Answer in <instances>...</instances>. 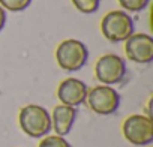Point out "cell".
Returning a JSON list of instances; mask_svg holds the SVG:
<instances>
[{
  "label": "cell",
  "mask_w": 153,
  "mask_h": 147,
  "mask_svg": "<svg viewBox=\"0 0 153 147\" xmlns=\"http://www.w3.org/2000/svg\"><path fill=\"white\" fill-rule=\"evenodd\" d=\"M21 131L30 138H44L53 129L50 113L41 105H26L21 108L18 116Z\"/></svg>",
  "instance_id": "obj_1"
},
{
  "label": "cell",
  "mask_w": 153,
  "mask_h": 147,
  "mask_svg": "<svg viewBox=\"0 0 153 147\" xmlns=\"http://www.w3.org/2000/svg\"><path fill=\"white\" fill-rule=\"evenodd\" d=\"M89 59V51L86 45L78 39H66L57 45L56 60L57 65L68 72L80 71Z\"/></svg>",
  "instance_id": "obj_2"
},
{
  "label": "cell",
  "mask_w": 153,
  "mask_h": 147,
  "mask_svg": "<svg viewBox=\"0 0 153 147\" xmlns=\"http://www.w3.org/2000/svg\"><path fill=\"white\" fill-rule=\"evenodd\" d=\"M101 32L110 42H125L134 33V21L126 11H111L102 18Z\"/></svg>",
  "instance_id": "obj_3"
},
{
  "label": "cell",
  "mask_w": 153,
  "mask_h": 147,
  "mask_svg": "<svg viewBox=\"0 0 153 147\" xmlns=\"http://www.w3.org/2000/svg\"><path fill=\"white\" fill-rule=\"evenodd\" d=\"M122 132L131 144L138 147L149 146L153 141V122L150 116L132 114L123 122Z\"/></svg>",
  "instance_id": "obj_4"
},
{
  "label": "cell",
  "mask_w": 153,
  "mask_h": 147,
  "mask_svg": "<svg viewBox=\"0 0 153 147\" xmlns=\"http://www.w3.org/2000/svg\"><path fill=\"white\" fill-rule=\"evenodd\" d=\"M90 110L99 116L114 114L120 107V95L111 86H96L87 92L86 98Z\"/></svg>",
  "instance_id": "obj_5"
},
{
  "label": "cell",
  "mask_w": 153,
  "mask_h": 147,
  "mask_svg": "<svg viewBox=\"0 0 153 147\" xmlns=\"http://www.w3.org/2000/svg\"><path fill=\"white\" fill-rule=\"evenodd\" d=\"M95 75L105 86L117 84L126 75V63L117 54H105L95 65Z\"/></svg>",
  "instance_id": "obj_6"
},
{
  "label": "cell",
  "mask_w": 153,
  "mask_h": 147,
  "mask_svg": "<svg viewBox=\"0 0 153 147\" xmlns=\"http://www.w3.org/2000/svg\"><path fill=\"white\" fill-rule=\"evenodd\" d=\"M125 53L129 60L147 65L153 62V38L146 33H132L125 41Z\"/></svg>",
  "instance_id": "obj_7"
},
{
  "label": "cell",
  "mask_w": 153,
  "mask_h": 147,
  "mask_svg": "<svg viewBox=\"0 0 153 147\" xmlns=\"http://www.w3.org/2000/svg\"><path fill=\"white\" fill-rule=\"evenodd\" d=\"M87 86L78 78H66L59 84L57 98L63 105L69 107H78L86 102L87 98Z\"/></svg>",
  "instance_id": "obj_8"
},
{
  "label": "cell",
  "mask_w": 153,
  "mask_h": 147,
  "mask_svg": "<svg viewBox=\"0 0 153 147\" xmlns=\"http://www.w3.org/2000/svg\"><path fill=\"white\" fill-rule=\"evenodd\" d=\"M76 119V108L69 105H57L51 114V126L56 131V135L65 137L71 132Z\"/></svg>",
  "instance_id": "obj_9"
},
{
  "label": "cell",
  "mask_w": 153,
  "mask_h": 147,
  "mask_svg": "<svg viewBox=\"0 0 153 147\" xmlns=\"http://www.w3.org/2000/svg\"><path fill=\"white\" fill-rule=\"evenodd\" d=\"M76 11L83 14H93L98 11L101 0H71Z\"/></svg>",
  "instance_id": "obj_10"
},
{
  "label": "cell",
  "mask_w": 153,
  "mask_h": 147,
  "mask_svg": "<svg viewBox=\"0 0 153 147\" xmlns=\"http://www.w3.org/2000/svg\"><path fill=\"white\" fill-rule=\"evenodd\" d=\"M32 3V0H0V6L5 11L11 12H21L27 9Z\"/></svg>",
  "instance_id": "obj_11"
},
{
  "label": "cell",
  "mask_w": 153,
  "mask_h": 147,
  "mask_svg": "<svg viewBox=\"0 0 153 147\" xmlns=\"http://www.w3.org/2000/svg\"><path fill=\"white\" fill-rule=\"evenodd\" d=\"M117 2L122 6V9L128 12H140L147 8L150 0H117Z\"/></svg>",
  "instance_id": "obj_12"
},
{
  "label": "cell",
  "mask_w": 153,
  "mask_h": 147,
  "mask_svg": "<svg viewBox=\"0 0 153 147\" xmlns=\"http://www.w3.org/2000/svg\"><path fill=\"white\" fill-rule=\"evenodd\" d=\"M38 147H71V144L66 141L65 137L60 135H47L44 137V140L39 143Z\"/></svg>",
  "instance_id": "obj_13"
},
{
  "label": "cell",
  "mask_w": 153,
  "mask_h": 147,
  "mask_svg": "<svg viewBox=\"0 0 153 147\" xmlns=\"http://www.w3.org/2000/svg\"><path fill=\"white\" fill-rule=\"evenodd\" d=\"M5 24H6V11L0 6V32L3 30Z\"/></svg>",
  "instance_id": "obj_14"
}]
</instances>
